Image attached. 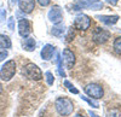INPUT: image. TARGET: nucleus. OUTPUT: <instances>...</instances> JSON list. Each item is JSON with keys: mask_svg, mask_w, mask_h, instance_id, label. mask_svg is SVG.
Wrapping results in <instances>:
<instances>
[{"mask_svg": "<svg viewBox=\"0 0 121 117\" xmlns=\"http://www.w3.org/2000/svg\"><path fill=\"white\" fill-rule=\"evenodd\" d=\"M55 108L60 116H70L74 111V104L67 97H59L55 101Z\"/></svg>", "mask_w": 121, "mask_h": 117, "instance_id": "f257e3e1", "label": "nucleus"}, {"mask_svg": "<svg viewBox=\"0 0 121 117\" xmlns=\"http://www.w3.org/2000/svg\"><path fill=\"white\" fill-rule=\"evenodd\" d=\"M73 11H80V10H100L103 7V3L99 0H75L72 5Z\"/></svg>", "mask_w": 121, "mask_h": 117, "instance_id": "f03ea898", "label": "nucleus"}, {"mask_svg": "<svg viewBox=\"0 0 121 117\" xmlns=\"http://www.w3.org/2000/svg\"><path fill=\"white\" fill-rule=\"evenodd\" d=\"M22 73L28 80H32V81H40L43 79V71L34 63H28L27 65H24Z\"/></svg>", "mask_w": 121, "mask_h": 117, "instance_id": "7ed1b4c3", "label": "nucleus"}, {"mask_svg": "<svg viewBox=\"0 0 121 117\" xmlns=\"http://www.w3.org/2000/svg\"><path fill=\"white\" fill-rule=\"evenodd\" d=\"M16 74V63L15 61H7L0 69V79L7 82L12 79Z\"/></svg>", "mask_w": 121, "mask_h": 117, "instance_id": "20e7f679", "label": "nucleus"}, {"mask_svg": "<svg viewBox=\"0 0 121 117\" xmlns=\"http://www.w3.org/2000/svg\"><path fill=\"white\" fill-rule=\"evenodd\" d=\"M84 91L92 99H100V98H103V95H104L103 87L98 83H88L84 88Z\"/></svg>", "mask_w": 121, "mask_h": 117, "instance_id": "39448f33", "label": "nucleus"}, {"mask_svg": "<svg viewBox=\"0 0 121 117\" xmlns=\"http://www.w3.org/2000/svg\"><path fill=\"white\" fill-rule=\"evenodd\" d=\"M110 37V32L107 30V29H103V28H96L93 33H92V40L98 44V45H102V44H105Z\"/></svg>", "mask_w": 121, "mask_h": 117, "instance_id": "423d86ee", "label": "nucleus"}, {"mask_svg": "<svg viewBox=\"0 0 121 117\" xmlns=\"http://www.w3.org/2000/svg\"><path fill=\"white\" fill-rule=\"evenodd\" d=\"M91 27V18L85 15V13H80L75 17L74 19V28L78 29V30H87V29Z\"/></svg>", "mask_w": 121, "mask_h": 117, "instance_id": "0eeeda50", "label": "nucleus"}, {"mask_svg": "<svg viewBox=\"0 0 121 117\" xmlns=\"http://www.w3.org/2000/svg\"><path fill=\"white\" fill-rule=\"evenodd\" d=\"M48 19L51 21L53 24H58V23H62V19H63V13H62V8H60L58 5H55L50 8V11L47 13Z\"/></svg>", "mask_w": 121, "mask_h": 117, "instance_id": "6e6552de", "label": "nucleus"}, {"mask_svg": "<svg viewBox=\"0 0 121 117\" xmlns=\"http://www.w3.org/2000/svg\"><path fill=\"white\" fill-rule=\"evenodd\" d=\"M62 57H63L62 62H64L67 69H73V66L75 65V62H76V58L73 51H70L69 48H64L62 52Z\"/></svg>", "mask_w": 121, "mask_h": 117, "instance_id": "1a4fd4ad", "label": "nucleus"}, {"mask_svg": "<svg viewBox=\"0 0 121 117\" xmlns=\"http://www.w3.org/2000/svg\"><path fill=\"white\" fill-rule=\"evenodd\" d=\"M30 33H32V24H30V22L26 18L19 19V22H18V34L22 37H28L30 35Z\"/></svg>", "mask_w": 121, "mask_h": 117, "instance_id": "9d476101", "label": "nucleus"}, {"mask_svg": "<svg viewBox=\"0 0 121 117\" xmlns=\"http://www.w3.org/2000/svg\"><path fill=\"white\" fill-rule=\"evenodd\" d=\"M18 7L24 13H32L35 7L34 0H18Z\"/></svg>", "mask_w": 121, "mask_h": 117, "instance_id": "9b49d317", "label": "nucleus"}, {"mask_svg": "<svg viewBox=\"0 0 121 117\" xmlns=\"http://www.w3.org/2000/svg\"><path fill=\"white\" fill-rule=\"evenodd\" d=\"M40 54H41V58L44 61H51L53 58V54H56V47L52 46V45H45L43 47L41 52H40Z\"/></svg>", "mask_w": 121, "mask_h": 117, "instance_id": "f8f14e48", "label": "nucleus"}, {"mask_svg": "<svg viewBox=\"0 0 121 117\" xmlns=\"http://www.w3.org/2000/svg\"><path fill=\"white\" fill-rule=\"evenodd\" d=\"M96 18L98 19L99 22H102L105 25H114L117 23V21L120 19V17L117 15H113V16H109V15H102V16H96Z\"/></svg>", "mask_w": 121, "mask_h": 117, "instance_id": "ddd939ff", "label": "nucleus"}, {"mask_svg": "<svg viewBox=\"0 0 121 117\" xmlns=\"http://www.w3.org/2000/svg\"><path fill=\"white\" fill-rule=\"evenodd\" d=\"M22 46H23V50L28 52H33L36 47V41L34 37H24V40L22 41Z\"/></svg>", "mask_w": 121, "mask_h": 117, "instance_id": "4468645a", "label": "nucleus"}, {"mask_svg": "<svg viewBox=\"0 0 121 117\" xmlns=\"http://www.w3.org/2000/svg\"><path fill=\"white\" fill-rule=\"evenodd\" d=\"M64 32H65V28H64V24H62V23L55 24L53 28H52V30H51L52 35L53 36H57V37H60V36L64 34Z\"/></svg>", "mask_w": 121, "mask_h": 117, "instance_id": "2eb2a0df", "label": "nucleus"}, {"mask_svg": "<svg viewBox=\"0 0 121 117\" xmlns=\"http://www.w3.org/2000/svg\"><path fill=\"white\" fill-rule=\"evenodd\" d=\"M11 46H12V42L7 35H0V48L7 50V48H11Z\"/></svg>", "mask_w": 121, "mask_h": 117, "instance_id": "dca6fc26", "label": "nucleus"}, {"mask_svg": "<svg viewBox=\"0 0 121 117\" xmlns=\"http://www.w3.org/2000/svg\"><path fill=\"white\" fill-rule=\"evenodd\" d=\"M113 48H114V52L119 56H121V36L115 39L114 41V45H113Z\"/></svg>", "mask_w": 121, "mask_h": 117, "instance_id": "f3484780", "label": "nucleus"}, {"mask_svg": "<svg viewBox=\"0 0 121 117\" xmlns=\"http://www.w3.org/2000/svg\"><path fill=\"white\" fill-rule=\"evenodd\" d=\"M63 83H64V86L68 88V91H69V92H72L73 94H79V89H78V88H75L74 85H73L72 82H70V81L64 80V82H63Z\"/></svg>", "mask_w": 121, "mask_h": 117, "instance_id": "a211bd4d", "label": "nucleus"}, {"mask_svg": "<svg viewBox=\"0 0 121 117\" xmlns=\"http://www.w3.org/2000/svg\"><path fill=\"white\" fill-rule=\"evenodd\" d=\"M57 63H58V74L62 76V77H65V73L63 70V62H62V58H59V56L57 54Z\"/></svg>", "mask_w": 121, "mask_h": 117, "instance_id": "6ab92c4d", "label": "nucleus"}, {"mask_svg": "<svg viewBox=\"0 0 121 117\" xmlns=\"http://www.w3.org/2000/svg\"><path fill=\"white\" fill-rule=\"evenodd\" d=\"M45 79H46L47 85H50V86H52V85H53V82H55V77H53V74H52L51 71H46V73H45Z\"/></svg>", "mask_w": 121, "mask_h": 117, "instance_id": "aec40b11", "label": "nucleus"}, {"mask_svg": "<svg viewBox=\"0 0 121 117\" xmlns=\"http://www.w3.org/2000/svg\"><path fill=\"white\" fill-rule=\"evenodd\" d=\"M120 116H121V112L119 109H112L110 111H108L105 117H120Z\"/></svg>", "mask_w": 121, "mask_h": 117, "instance_id": "412c9836", "label": "nucleus"}, {"mask_svg": "<svg viewBox=\"0 0 121 117\" xmlns=\"http://www.w3.org/2000/svg\"><path fill=\"white\" fill-rule=\"evenodd\" d=\"M81 99L85 100V101H87V103L92 106V108H95V109H98V108H99V104H98L97 101H95V100H92V99H88L87 97H81Z\"/></svg>", "mask_w": 121, "mask_h": 117, "instance_id": "4be33fe9", "label": "nucleus"}, {"mask_svg": "<svg viewBox=\"0 0 121 117\" xmlns=\"http://www.w3.org/2000/svg\"><path fill=\"white\" fill-rule=\"evenodd\" d=\"M73 37H74V32H73V27H72V28H69L68 34L65 36V42H70L73 40Z\"/></svg>", "mask_w": 121, "mask_h": 117, "instance_id": "5701e85b", "label": "nucleus"}, {"mask_svg": "<svg viewBox=\"0 0 121 117\" xmlns=\"http://www.w3.org/2000/svg\"><path fill=\"white\" fill-rule=\"evenodd\" d=\"M7 25H9V28H10V30H15V18H13V17H10V18H9Z\"/></svg>", "mask_w": 121, "mask_h": 117, "instance_id": "b1692460", "label": "nucleus"}, {"mask_svg": "<svg viewBox=\"0 0 121 117\" xmlns=\"http://www.w3.org/2000/svg\"><path fill=\"white\" fill-rule=\"evenodd\" d=\"M7 56H9V53H7L6 50H1V51H0V62L5 61V58H6Z\"/></svg>", "mask_w": 121, "mask_h": 117, "instance_id": "393cba45", "label": "nucleus"}, {"mask_svg": "<svg viewBox=\"0 0 121 117\" xmlns=\"http://www.w3.org/2000/svg\"><path fill=\"white\" fill-rule=\"evenodd\" d=\"M38 3L41 5V6H44V7H46V6H48L50 5V3H51V0H38Z\"/></svg>", "mask_w": 121, "mask_h": 117, "instance_id": "a878e982", "label": "nucleus"}, {"mask_svg": "<svg viewBox=\"0 0 121 117\" xmlns=\"http://www.w3.org/2000/svg\"><path fill=\"white\" fill-rule=\"evenodd\" d=\"M5 17H6V11H5V8L4 10H0V21H3V19H5Z\"/></svg>", "mask_w": 121, "mask_h": 117, "instance_id": "bb28decb", "label": "nucleus"}, {"mask_svg": "<svg viewBox=\"0 0 121 117\" xmlns=\"http://www.w3.org/2000/svg\"><path fill=\"white\" fill-rule=\"evenodd\" d=\"M107 1L110 4V5H116L119 3V0H107Z\"/></svg>", "mask_w": 121, "mask_h": 117, "instance_id": "cd10ccee", "label": "nucleus"}, {"mask_svg": "<svg viewBox=\"0 0 121 117\" xmlns=\"http://www.w3.org/2000/svg\"><path fill=\"white\" fill-rule=\"evenodd\" d=\"M10 3H11V5H15L16 3H18V0H10Z\"/></svg>", "mask_w": 121, "mask_h": 117, "instance_id": "c85d7f7f", "label": "nucleus"}, {"mask_svg": "<svg viewBox=\"0 0 121 117\" xmlns=\"http://www.w3.org/2000/svg\"><path fill=\"white\" fill-rule=\"evenodd\" d=\"M88 113H90V115H91V116H92V117H98V116H97V115H96V113H93V112H92V111H88Z\"/></svg>", "mask_w": 121, "mask_h": 117, "instance_id": "c756f323", "label": "nucleus"}, {"mask_svg": "<svg viewBox=\"0 0 121 117\" xmlns=\"http://www.w3.org/2000/svg\"><path fill=\"white\" fill-rule=\"evenodd\" d=\"M74 117H85V116H84V115H80V113H79V115H76V116H74Z\"/></svg>", "mask_w": 121, "mask_h": 117, "instance_id": "7c9ffc66", "label": "nucleus"}, {"mask_svg": "<svg viewBox=\"0 0 121 117\" xmlns=\"http://www.w3.org/2000/svg\"><path fill=\"white\" fill-rule=\"evenodd\" d=\"M3 92V87H1V85H0V93Z\"/></svg>", "mask_w": 121, "mask_h": 117, "instance_id": "2f4dec72", "label": "nucleus"}]
</instances>
